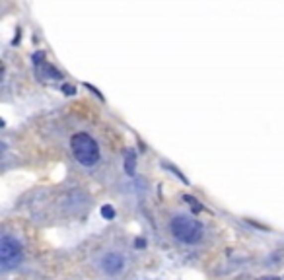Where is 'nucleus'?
Segmentation results:
<instances>
[{
    "instance_id": "1",
    "label": "nucleus",
    "mask_w": 284,
    "mask_h": 280,
    "mask_svg": "<svg viewBox=\"0 0 284 280\" xmlns=\"http://www.w3.org/2000/svg\"><path fill=\"white\" fill-rule=\"evenodd\" d=\"M169 230H171L175 239H179L181 243H187V245L199 243V241L203 239V235H205L203 224H201L197 218L183 216V214H179V216H175V218L171 220Z\"/></svg>"
},
{
    "instance_id": "2",
    "label": "nucleus",
    "mask_w": 284,
    "mask_h": 280,
    "mask_svg": "<svg viewBox=\"0 0 284 280\" xmlns=\"http://www.w3.org/2000/svg\"><path fill=\"white\" fill-rule=\"evenodd\" d=\"M71 148L74 158L86 167H94L101 158L97 142L88 133H76L71 139Z\"/></svg>"
},
{
    "instance_id": "3",
    "label": "nucleus",
    "mask_w": 284,
    "mask_h": 280,
    "mask_svg": "<svg viewBox=\"0 0 284 280\" xmlns=\"http://www.w3.org/2000/svg\"><path fill=\"white\" fill-rule=\"evenodd\" d=\"M22 257H24V249H22L20 241H16L12 235L4 233L2 239H0V265H2V271L16 269L22 263Z\"/></svg>"
},
{
    "instance_id": "4",
    "label": "nucleus",
    "mask_w": 284,
    "mask_h": 280,
    "mask_svg": "<svg viewBox=\"0 0 284 280\" xmlns=\"http://www.w3.org/2000/svg\"><path fill=\"white\" fill-rule=\"evenodd\" d=\"M125 261L119 253H107V255L101 259V269L107 273V275H117L119 271L123 269Z\"/></svg>"
},
{
    "instance_id": "5",
    "label": "nucleus",
    "mask_w": 284,
    "mask_h": 280,
    "mask_svg": "<svg viewBox=\"0 0 284 280\" xmlns=\"http://www.w3.org/2000/svg\"><path fill=\"white\" fill-rule=\"evenodd\" d=\"M123 165H125V171H127L129 175H135V171H137V156H135L133 150H127Z\"/></svg>"
},
{
    "instance_id": "6",
    "label": "nucleus",
    "mask_w": 284,
    "mask_h": 280,
    "mask_svg": "<svg viewBox=\"0 0 284 280\" xmlns=\"http://www.w3.org/2000/svg\"><path fill=\"white\" fill-rule=\"evenodd\" d=\"M101 216H103L105 220H113V218H115V209H113V207H109V205L101 207Z\"/></svg>"
},
{
    "instance_id": "7",
    "label": "nucleus",
    "mask_w": 284,
    "mask_h": 280,
    "mask_svg": "<svg viewBox=\"0 0 284 280\" xmlns=\"http://www.w3.org/2000/svg\"><path fill=\"white\" fill-rule=\"evenodd\" d=\"M63 92L67 93V95H74V86H69V84H63Z\"/></svg>"
},
{
    "instance_id": "8",
    "label": "nucleus",
    "mask_w": 284,
    "mask_h": 280,
    "mask_svg": "<svg viewBox=\"0 0 284 280\" xmlns=\"http://www.w3.org/2000/svg\"><path fill=\"white\" fill-rule=\"evenodd\" d=\"M144 245H146V243H144V239H137V247H139V249L144 247Z\"/></svg>"
},
{
    "instance_id": "9",
    "label": "nucleus",
    "mask_w": 284,
    "mask_h": 280,
    "mask_svg": "<svg viewBox=\"0 0 284 280\" xmlns=\"http://www.w3.org/2000/svg\"><path fill=\"white\" fill-rule=\"evenodd\" d=\"M259 280H281V279H259Z\"/></svg>"
}]
</instances>
